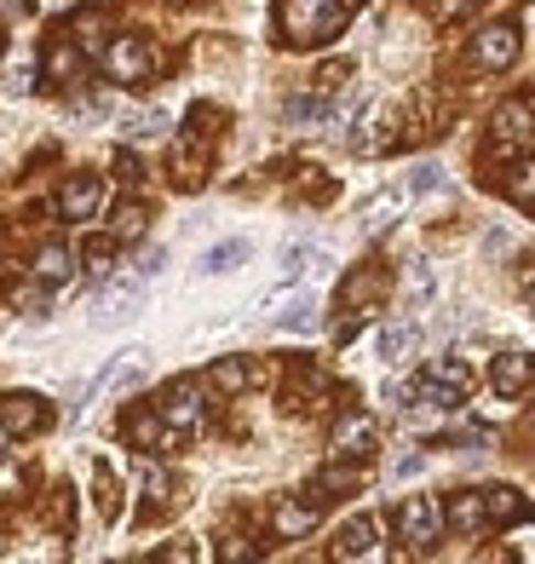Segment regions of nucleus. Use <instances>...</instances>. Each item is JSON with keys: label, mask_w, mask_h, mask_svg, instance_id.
I'll use <instances>...</instances> for the list:
<instances>
[{"label": "nucleus", "mask_w": 535, "mask_h": 564, "mask_svg": "<svg viewBox=\"0 0 535 564\" xmlns=\"http://www.w3.org/2000/svg\"><path fill=\"white\" fill-rule=\"evenodd\" d=\"M201 415H208V403H201V380H173L167 398H162V421L173 426V438L201 432Z\"/></svg>", "instance_id": "1"}, {"label": "nucleus", "mask_w": 535, "mask_h": 564, "mask_svg": "<svg viewBox=\"0 0 535 564\" xmlns=\"http://www.w3.org/2000/svg\"><path fill=\"white\" fill-rule=\"evenodd\" d=\"M438 524H444V507L432 501V496H410V501L397 507V530H403V542H410L415 553H432Z\"/></svg>", "instance_id": "2"}, {"label": "nucleus", "mask_w": 535, "mask_h": 564, "mask_svg": "<svg viewBox=\"0 0 535 564\" xmlns=\"http://www.w3.org/2000/svg\"><path fill=\"white\" fill-rule=\"evenodd\" d=\"M144 282H150V276H144L139 265L127 271V276H116L110 289L98 294V305H92V323H98V328H110V323H121V317H133V312H139V300H144Z\"/></svg>", "instance_id": "3"}, {"label": "nucleus", "mask_w": 535, "mask_h": 564, "mask_svg": "<svg viewBox=\"0 0 535 564\" xmlns=\"http://www.w3.org/2000/svg\"><path fill=\"white\" fill-rule=\"evenodd\" d=\"M144 369H150V351H144V346H127V351H116L110 364H105V375H98L92 387L81 392V403H92L98 392H121V387H139V380H144ZM81 403H75V409H81Z\"/></svg>", "instance_id": "4"}, {"label": "nucleus", "mask_w": 535, "mask_h": 564, "mask_svg": "<svg viewBox=\"0 0 535 564\" xmlns=\"http://www.w3.org/2000/svg\"><path fill=\"white\" fill-rule=\"evenodd\" d=\"M490 133H495L501 156H513V150H524L535 139V110L524 105V98H506V105L495 110V121H490Z\"/></svg>", "instance_id": "5"}, {"label": "nucleus", "mask_w": 535, "mask_h": 564, "mask_svg": "<svg viewBox=\"0 0 535 564\" xmlns=\"http://www.w3.org/2000/svg\"><path fill=\"white\" fill-rule=\"evenodd\" d=\"M105 69L116 75V82H144V75L156 69V53H150L139 35H116L105 46Z\"/></svg>", "instance_id": "6"}, {"label": "nucleus", "mask_w": 535, "mask_h": 564, "mask_svg": "<svg viewBox=\"0 0 535 564\" xmlns=\"http://www.w3.org/2000/svg\"><path fill=\"white\" fill-rule=\"evenodd\" d=\"M0 421H7L12 438H30V432H46L53 426V415H46V403L35 392H12V398H0Z\"/></svg>", "instance_id": "7"}, {"label": "nucleus", "mask_w": 535, "mask_h": 564, "mask_svg": "<svg viewBox=\"0 0 535 564\" xmlns=\"http://www.w3.org/2000/svg\"><path fill=\"white\" fill-rule=\"evenodd\" d=\"M513 58H518V30L513 23H495V30H483L472 41V64H483V69H506Z\"/></svg>", "instance_id": "8"}, {"label": "nucleus", "mask_w": 535, "mask_h": 564, "mask_svg": "<svg viewBox=\"0 0 535 564\" xmlns=\"http://www.w3.org/2000/svg\"><path fill=\"white\" fill-rule=\"evenodd\" d=\"M98 202H105V185L98 178H69V185L58 191V208H64V219H92L98 214Z\"/></svg>", "instance_id": "9"}, {"label": "nucleus", "mask_w": 535, "mask_h": 564, "mask_svg": "<svg viewBox=\"0 0 535 564\" xmlns=\"http://www.w3.org/2000/svg\"><path fill=\"white\" fill-rule=\"evenodd\" d=\"M374 351L386 357V364H410V357L421 351V323H386L380 340H374Z\"/></svg>", "instance_id": "10"}, {"label": "nucleus", "mask_w": 535, "mask_h": 564, "mask_svg": "<svg viewBox=\"0 0 535 564\" xmlns=\"http://www.w3.org/2000/svg\"><path fill=\"white\" fill-rule=\"evenodd\" d=\"M444 524H455V530L478 535L483 524H490V507H483V490H461V496H449V507H444Z\"/></svg>", "instance_id": "11"}, {"label": "nucleus", "mask_w": 535, "mask_h": 564, "mask_svg": "<svg viewBox=\"0 0 535 564\" xmlns=\"http://www.w3.org/2000/svg\"><path fill=\"white\" fill-rule=\"evenodd\" d=\"M490 387H495L501 398H518V392L529 387V357H524V351H501L495 369H490Z\"/></svg>", "instance_id": "12"}, {"label": "nucleus", "mask_w": 535, "mask_h": 564, "mask_svg": "<svg viewBox=\"0 0 535 564\" xmlns=\"http://www.w3.org/2000/svg\"><path fill=\"white\" fill-rule=\"evenodd\" d=\"M374 449V421L369 415H340V426H335V455H369Z\"/></svg>", "instance_id": "13"}, {"label": "nucleus", "mask_w": 535, "mask_h": 564, "mask_svg": "<svg viewBox=\"0 0 535 564\" xmlns=\"http://www.w3.org/2000/svg\"><path fill=\"white\" fill-rule=\"evenodd\" d=\"M374 535H380V524L374 519H351V524H340V535H335V558H363V553H374Z\"/></svg>", "instance_id": "14"}, {"label": "nucleus", "mask_w": 535, "mask_h": 564, "mask_svg": "<svg viewBox=\"0 0 535 564\" xmlns=\"http://www.w3.org/2000/svg\"><path fill=\"white\" fill-rule=\"evenodd\" d=\"M242 260H248V242L231 237V242H214L208 253H201V265H196V271H201V276H231Z\"/></svg>", "instance_id": "15"}, {"label": "nucleus", "mask_w": 535, "mask_h": 564, "mask_svg": "<svg viewBox=\"0 0 535 564\" xmlns=\"http://www.w3.org/2000/svg\"><path fill=\"white\" fill-rule=\"evenodd\" d=\"M271 323L283 328V335H305V328L317 323V300H312V294H294V300L276 305V317H271Z\"/></svg>", "instance_id": "16"}, {"label": "nucleus", "mask_w": 535, "mask_h": 564, "mask_svg": "<svg viewBox=\"0 0 535 564\" xmlns=\"http://www.w3.org/2000/svg\"><path fill=\"white\" fill-rule=\"evenodd\" d=\"M271 524H276V535H288V542H294V535H312V530H317V507H305V501H283V507L271 512Z\"/></svg>", "instance_id": "17"}, {"label": "nucleus", "mask_w": 535, "mask_h": 564, "mask_svg": "<svg viewBox=\"0 0 535 564\" xmlns=\"http://www.w3.org/2000/svg\"><path fill=\"white\" fill-rule=\"evenodd\" d=\"M483 507H490V524H518L529 519V501L518 490H483Z\"/></svg>", "instance_id": "18"}, {"label": "nucleus", "mask_w": 535, "mask_h": 564, "mask_svg": "<svg viewBox=\"0 0 535 564\" xmlns=\"http://www.w3.org/2000/svg\"><path fill=\"white\" fill-rule=\"evenodd\" d=\"M127 438H133L139 449H156V444L173 438V426L162 421V409H156V415H133V421H127Z\"/></svg>", "instance_id": "19"}, {"label": "nucleus", "mask_w": 535, "mask_h": 564, "mask_svg": "<svg viewBox=\"0 0 535 564\" xmlns=\"http://www.w3.org/2000/svg\"><path fill=\"white\" fill-rule=\"evenodd\" d=\"M35 276H41V282H69V276H75V253L58 248V242L41 248V253H35Z\"/></svg>", "instance_id": "20"}, {"label": "nucleus", "mask_w": 535, "mask_h": 564, "mask_svg": "<svg viewBox=\"0 0 535 564\" xmlns=\"http://www.w3.org/2000/svg\"><path fill=\"white\" fill-rule=\"evenodd\" d=\"M312 260H323L312 242H288L283 253H276V276H283V282H299L305 271H312Z\"/></svg>", "instance_id": "21"}, {"label": "nucleus", "mask_w": 535, "mask_h": 564, "mask_svg": "<svg viewBox=\"0 0 535 564\" xmlns=\"http://www.w3.org/2000/svg\"><path fill=\"white\" fill-rule=\"evenodd\" d=\"M121 133L127 139H167V110H133V116H121Z\"/></svg>", "instance_id": "22"}, {"label": "nucleus", "mask_w": 535, "mask_h": 564, "mask_svg": "<svg viewBox=\"0 0 535 564\" xmlns=\"http://www.w3.org/2000/svg\"><path fill=\"white\" fill-rule=\"evenodd\" d=\"M432 300H438V276L426 260H410V312H426Z\"/></svg>", "instance_id": "23"}, {"label": "nucleus", "mask_w": 535, "mask_h": 564, "mask_svg": "<svg viewBox=\"0 0 535 564\" xmlns=\"http://www.w3.org/2000/svg\"><path fill=\"white\" fill-rule=\"evenodd\" d=\"M110 237L116 242H139L144 237V202H121L116 219H110Z\"/></svg>", "instance_id": "24"}, {"label": "nucleus", "mask_w": 535, "mask_h": 564, "mask_svg": "<svg viewBox=\"0 0 535 564\" xmlns=\"http://www.w3.org/2000/svg\"><path fill=\"white\" fill-rule=\"evenodd\" d=\"M248 380H253V369L242 364V357H225V364H214V387H219V392H242Z\"/></svg>", "instance_id": "25"}, {"label": "nucleus", "mask_w": 535, "mask_h": 564, "mask_svg": "<svg viewBox=\"0 0 535 564\" xmlns=\"http://www.w3.org/2000/svg\"><path fill=\"white\" fill-rule=\"evenodd\" d=\"M357 7H363V0H335V7H328V12L317 18V30L305 35V41H328V35H335V30H340V23H346V18H351Z\"/></svg>", "instance_id": "26"}, {"label": "nucleus", "mask_w": 535, "mask_h": 564, "mask_svg": "<svg viewBox=\"0 0 535 564\" xmlns=\"http://www.w3.org/2000/svg\"><path fill=\"white\" fill-rule=\"evenodd\" d=\"M69 30H75V41H81L87 53H98V46H105V18H98V12H75Z\"/></svg>", "instance_id": "27"}, {"label": "nucleus", "mask_w": 535, "mask_h": 564, "mask_svg": "<svg viewBox=\"0 0 535 564\" xmlns=\"http://www.w3.org/2000/svg\"><path fill=\"white\" fill-rule=\"evenodd\" d=\"M81 260H87V271H110V260H116V237H92V242L81 248Z\"/></svg>", "instance_id": "28"}, {"label": "nucleus", "mask_w": 535, "mask_h": 564, "mask_svg": "<svg viewBox=\"0 0 535 564\" xmlns=\"http://www.w3.org/2000/svg\"><path fill=\"white\" fill-rule=\"evenodd\" d=\"M98 512H105V519H116V512H121V501H116V473H110V467H98Z\"/></svg>", "instance_id": "29"}, {"label": "nucleus", "mask_w": 535, "mask_h": 564, "mask_svg": "<svg viewBox=\"0 0 535 564\" xmlns=\"http://www.w3.org/2000/svg\"><path fill=\"white\" fill-rule=\"evenodd\" d=\"M513 202H518V208H535V162L518 167V178H513Z\"/></svg>", "instance_id": "30"}, {"label": "nucleus", "mask_w": 535, "mask_h": 564, "mask_svg": "<svg viewBox=\"0 0 535 564\" xmlns=\"http://www.w3.org/2000/svg\"><path fill=\"white\" fill-rule=\"evenodd\" d=\"M438 185H444V173L432 167V162H421V167L410 173V191H415V196H426V191H438Z\"/></svg>", "instance_id": "31"}, {"label": "nucleus", "mask_w": 535, "mask_h": 564, "mask_svg": "<svg viewBox=\"0 0 535 564\" xmlns=\"http://www.w3.org/2000/svg\"><path fill=\"white\" fill-rule=\"evenodd\" d=\"M46 69H53V75H64V82H69V75L81 69V58H75L69 46H53V53H46Z\"/></svg>", "instance_id": "32"}, {"label": "nucleus", "mask_w": 535, "mask_h": 564, "mask_svg": "<svg viewBox=\"0 0 535 564\" xmlns=\"http://www.w3.org/2000/svg\"><path fill=\"white\" fill-rule=\"evenodd\" d=\"M317 490H357V473H351V467H328V473L317 478Z\"/></svg>", "instance_id": "33"}, {"label": "nucleus", "mask_w": 535, "mask_h": 564, "mask_svg": "<svg viewBox=\"0 0 535 564\" xmlns=\"http://www.w3.org/2000/svg\"><path fill=\"white\" fill-rule=\"evenodd\" d=\"M18 484H23V473L12 467L7 455H0V501H12V496H18Z\"/></svg>", "instance_id": "34"}, {"label": "nucleus", "mask_w": 535, "mask_h": 564, "mask_svg": "<svg viewBox=\"0 0 535 564\" xmlns=\"http://www.w3.org/2000/svg\"><path fill=\"white\" fill-rule=\"evenodd\" d=\"M421 473V455H397L392 460V478H415Z\"/></svg>", "instance_id": "35"}, {"label": "nucleus", "mask_w": 535, "mask_h": 564, "mask_svg": "<svg viewBox=\"0 0 535 564\" xmlns=\"http://www.w3.org/2000/svg\"><path fill=\"white\" fill-rule=\"evenodd\" d=\"M467 7H478V0H444V18H461Z\"/></svg>", "instance_id": "36"}, {"label": "nucleus", "mask_w": 535, "mask_h": 564, "mask_svg": "<svg viewBox=\"0 0 535 564\" xmlns=\"http://www.w3.org/2000/svg\"><path fill=\"white\" fill-rule=\"evenodd\" d=\"M7 438H12V432H7V421H0V455H7Z\"/></svg>", "instance_id": "37"}, {"label": "nucleus", "mask_w": 535, "mask_h": 564, "mask_svg": "<svg viewBox=\"0 0 535 564\" xmlns=\"http://www.w3.org/2000/svg\"><path fill=\"white\" fill-rule=\"evenodd\" d=\"M529 305H535V276H529Z\"/></svg>", "instance_id": "38"}]
</instances>
